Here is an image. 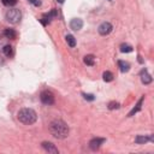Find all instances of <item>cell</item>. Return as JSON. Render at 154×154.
I'll list each match as a JSON object with an SVG mask.
<instances>
[{"mask_svg":"<svg viewBox=\"0 0 154 154\" xmlns=\"http://www.w3.org/2000/svg\"><path fill=\"white\" fill-rule=\"evenodd\" d=\"M69 126L66 125L65 122L60 120V119H57V120H53L51 124H49V132L52 134V136H54L55 138H65L67 137L69 135Z\"/></svg>","mask_w":154,"mask_h":154,"instance_id":"1","label":"cell"},{"mask_svg":"<svg viewBox=\"0 0 154 154\" xmlns=\"http://www.w3.org/2000/svg\"><path fill=\"white\" fill-rule=\"evenodd\" d=\"M17 118L20 123L30 125L34 124L37 119V114L32 108H22L18 113H17Z\"/></svg>","mask_w":154,"mask_h":154,"instance_id":"2","label":"cell"},{"mask_svg":"<svg viewBox=\"0 0 154 154\" xmlns=\"http://www.w3.org/2000/svg\"><path fill=\"white\" fill-rule=\"evenodd\" d=\"M5 17H6V20H7L8 23H11V24H17V23H19L20 18H22V13H20V11H19L18 8H11V10H8V11L6 12Z\"/></svg>","mask_w":154,"mask_h":154,"instance_id":"3","label":"cell"},{"mask_svg":"<svg viewBox=\"0 0 154 154\" xmlns=\"http://www.w3.org/2000/svg\"><path fill=\"white\" fill-rule=\"evenodd\" d=\"M40 99H41L42 103H45V105H53L54 103V95L48 90L42 91Z\"/></svg>","mask_w":154,"mask_h":154,"instance_id":"4","label":"cell"},{"mask_svg":"<svg viewBox=\"0 0 154 154\" xmlns=\"http://www.w3.org/2000/svg\"><path fill=\"white\" fill-rule=\"evenodd\" d=\"M112 29H113V26H112V24H111L109 22H103V23H101V24L99 25L97 31H99L100 35L106 36V35H108V34L112 31Z\"/></svg>","mask_w":154,"mask_h":154,"instance_id":"5","label":"cell"},{"mask_svg":"<svg viewBox=\"0 0 154 154\" xmlns=\"http://www.w3.org/2000/svg\"><path fill=\"white\" fill-rule=\"evenodd\" d=\"M82 26H83V20L79 19V18H73V19L70 22V28H71L72 30H75V31L81 30Z\"/></svg>","mask_w":154,"mask_h":154,"instance_id":"6","label":"cell"},{"mask_svg":"<svg viewBox=\"0 0 154 154\" xmlns=\"http://www.w3.org/2000/svg\"><path fill=\"white\" fill-rule=\"evenodd\" d=\"M42 148L48 153H53V154H58L59 153L58 148L51 142H42Z\"/></svg>","mask_w":154,"mask_h":154,"instance_id":"7","label":"cell"},{"mask_svg":"<svg viewBox=\"0 0 154 154\" xmlns=\"http://www.w3.org/2000/svg\"><path fill=\"white\" fill-rule=\"evenodd\" d=\"M103 142H105V138H99V137H96V138L90 140V142H89V147H90L93 150H96V149L100 148V146H101Z\"/></svg>","mask_w":154,"mask_h":154,"instance_id":"8","label":"cell"},{"mask_svg":"<svg viewBox=\"0 0 154 154\" xmlns=\"http://www.w3.org/2000/svg\"><path fill=\"white\" fill-rule=\"evenodd\" d=\"M55 16H57V11L53 10V11H51L49 13H46V14L42 16V18H41V23H42L43 25H47V24L51 22V19H52L53 17H55Z\"/></svg>","mask_w":154,"mask_h":154,"instance_id":"9","label":"cell"},{"mask_svg":"<svg viewBox=\"0 0 154 154\" xmlns=\"http://www.w3.org/2000/svg\"><path fill=\"white\" fill-rule=\"evenodd\" d=\"M141 81H142L143 84H149V83H152L153 78H152V76L148 73L147 70H142V72H141Z\"/></svg>","mask_w":154,"mask_h":154,"instance_id":"10","label":"cell"},{"mask_svg":"<svg viewBox=\"0 0 154 154\" xmlns=\"http://www.w3.org/2000/svg\"><path fill=\"white\" fill-rule=\"evenodd\" d=\"M148 141H153V135H149V136H141V135H138L135 138V142L137 144H143V143H147Z\"/></svg>","mask_w":154,"mask_h":154,"instance_id":"11","label":"cell"},{"mask_svg":"<svg viewBox=\"0 0 154 154\" xmlns=\"http://www.w3.org/2000/svg\"><path fill=\"white\" fill-rule=\"evenodd\" d=\"M4 37L5 38H8V40H13V38L17 37V32L13 29H6L4 31Z\"/></svg>","mask_w":154,"mask_h":154,"instance_id":"12","label":"cell"},{"mask_svg":"<svg viewBox=\"0 0 154 154\" xmlns=\"http://www.w3.org/2000/svg\"><path fill=\"white\" fill-rule=\"evenodd\" d=\"M118 66H119V70L122 72H128L130 70V64L128 61H124V60H119L118 61Z\"/></svg>","mask_w":154,"mask_h":154,"instance_id":"13","label":"cell"},{"mask_svg":"<svg viewBox=\"0 0 154 154\" xmlns=\"http://www.w3.org/2000/svg\"><path fill=\"white\" fill-rule=\"evenodd\" d=\"M143 99H144V96H142L140 100H138V102H137V105H136V107H134L132 109H131V112L129 113V117H132L136 112H138L140 109H141V107H142V102H143Z\"/></svg>","mask_w":154,"mask_h":154,"instance_id":"14","label":"cell"},{"mask_svg":"<svg viewBox=\"0 0 154 154\" xmlns=\"http://www.w3.org/2000/svg\"><path fill=\"white\" fill-rule=\"evenodd\" d=\"M83 61H84V64H85V65H88V66H93V65H94V63H95V58H94V55L88 54V55H85V57H84Z\"/></svg>","mask_w":154,"mask_h":154,"instance_id":"15","label":"cell"},{"mask_svg":"<svg viewBox=\"0 0 154 154\" xmlns=\"http://www.w3.org/2000/svg\"><path fill=\"white\" fill-rule=\"evenodd\" d=\"M2 52H4V54H5L6 57H11V55L13 54L12 46H10V45H5V46L2 47Z\"/></svg>","mask_w":154,"mask_h":154,"instance_id":"16","label":"cell"},{"mask_svg":"<svg viewBox=\"0 0 154 154\" xmlns=\"http://www.w3.org/2000/svg\"><path fill=\"white\" fill-rule=\"evenodd\" d=\"M120 52L130 53V52H132V47L130 45H128V43H123V45H120Z\"/></svg>","mask_w":154,"mask_h":154,"instance_id":"17","label":"cell"},{"mask_svg":"<svg viewBox=\"0 0 154 154\" xmlns=\"http://www.w3.org/2000/svg\"><path fill=\"white\" fill-rule=\"evenodd\" d=\"M65 38H66V42H67V45L70 47H75L76 46V40H75V37L72 35H66Z\"/></svg>","mask_w":154,"mask_h":154,"instance_id":"18","label":"cell"},{"mask_svg":"<svg viewBox=\"0 0 154 154\" xmlns=\"http://www.w3.org/2000/svg\"><path fill=\"white\" fill-rule=\"evenodd\" d=\"M102 77H103V81H105V82H111V81H113V73L109 72V71H105L103 75H102Z\"/></svg>","mask_w":154,"mask_h":154,"instance_id":"19","label":"cell"},{"mask_svg":"<svg viewBox=\"0 0 154 154\" xmlns=\"http://www.w3.org/2000/svg\"><path fill=\"white\" fill-rule=\"evenodd\" d=\"M5 6H14L17 4V0H1Z\"/></svg>","mask_w":154,"mask_h":154,"instance_id":"20","label":"cell"},{"mask_svg":"<svg viewBox=\"0 0 154 154\" xmlns=\"http://www.w3.org/2000/svg\"><path fill=\"white\" fill-rule=\"evenodd\" d=\"M108 108H109V109L119 108V103H118V102H114V101H112V102H109V103H108Z\"/></svg>","mask_w":154,"mask_h":154,"instance_id":"21","label":"cell"},{"mask_svg":"<svg viewBox=\"0 0 154 154\" xmlns=\"http://www.w3.org/2000/svg\"><path fill=\"white\" fill-rule=\"evenodd\" d=\"M83 97H84L85 100H89V101H93V100L95 99L93 94H83Z\"/></svg>","mask_w":154,"mask_h":154,"instance_id":"22","label":"cell"},{"mask_svg":"<svg viewBox=\"0 0 154 154\" xmlns=\"http://www.w3.org/2000/svg\"><path fill=\"white\" fill-rule=\"evenodd\" d=\"M29 2H31L34 6H36V7H38V6H41V0H28Z\"/></svg>","mask_w":154,"mask_h":154,"instance_id":"23","label":"cell"},{"mask_svg":"<svg viewBox=\"0 0 154 154\" xmlns=\"http://www.w3.org/2000/svg\"><path fill=\"white\" fill-rule=\"evenodd\" d=\"M57 1H58V2H60V4H63V2L65 1V0H57Z\"/></svg>","mask_w":154,"mask_h":154,"instance_id":"24","label":"cell"}]
</instances>
